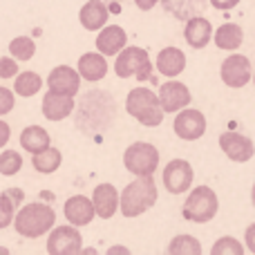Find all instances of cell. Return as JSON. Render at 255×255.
I'll return each mask as SVG.
<instances>
[{
	"label": "cell",
	"instance_id": "cell-1",
	"mask_svg": "<svg viewBox=\"0 0 255 255\" xmlns=\"http://www.w3.org/2000/svg\"><path fill=\"white\" fill-rule=\"evenodd\" d=\"M56 224V213H54L52 206L47 204H25L16 211V217H13V229L20 238H40V235H47L49 231Z\"/></svg>",
	"mask_w": 255,
	"mask_h": 255
},
{
	"label": "cell",
	"instance_id": "cell-2",
	"mask_svg": "<svg viewBox=\"0 0 255 255\" xmlns=\"http://www.w3.org/2000/svg\"><path fill=\"white\" fill-rule=\"evenodd\" d=\"M157 197H159V193H157V184H154L152 175L136 177L134 181H130L121 190L119 208L126 217H139L154 206Z\"/></svg>",
	"mask_w": 255,
	"mask_h": 255
},
{
	"label": "cell",
	"instance_id": "cell-3",
	"mask_svg": "<svg viewBox=\"0 0 255 255\" xmlns=\"http://www.w3.org/2000/svg\"><path fill=\"white\" fill-rule=\"evenodd\" d=\"M126 110L132 119H136L141 126L145 128H157L161 126L163 112L161 103H159V97L148 88H134L126 99Z\"/></svg>",
	"mask_w": 255,
	"mask_h": 255
},
{
	"label": "cell",
	"instance_id": "cell-4",
	"mask_svg": "<svg viewBox=\"0 0 255 255\" xmlns=\"http://www.w3.org/2000/svg\"><path fill=\"white\" fill-rule=\"evenodd\" d=\"M217 211H220V202H217L215 190L208 186H197L190 190L181 213H184V220L195 222V224H206L217 215Z\"/></svg>",
	"mask_w": 255,
	"mask_h": 255
},
{
	"label": "cell",
	"instance_id": "cell-5",
	"mask_svg": "<svg viewBox=\"0 0 255 255\" xmlns=\"http://www.w3.org/2000/svg\"><path fill=\"white\" fill-rule=\"evenodd\" d=\"M115 72L119 79H139V81H148L150 74H152V63H150V56L143 47H126L117 54L115 61Z\"/></svg>",
	"mask_w": 255,
	"mask_h": 255
},
{
	"label": "cell",
	"instance_id": "cell-6",
	"mask_svg": "<svg viewBox=\"0 0 255 255\" xmlns=\"http://www.w3.org/2000/svg\"><path fill=\"white\" fill-rule=\"evenodd\" d=\"M124 166L134 177L154 175V170L159 168V150L152 143L136 141L124 152Z\"/></svg>",
	"mask_w": 255,
	"mask_h": 255
},
{
	"label": "cell",
	"instance_id": "cell-7",
	"mask_svg": "<svg viewBox=\"0 0 255 255\" xmlns=\"http://www.w3.org/2000/svg\"><path fill=\"white\" fill-rule=\"evenodd\" d=\"M49 255H76L83 251V235L79 233V226L65 224L54 226L47 238Z\"/></svg>",
	"mask_w": 255,
	"mask_h": 255
},
{
	"label": "cell",
	"instance_id": "cell-8",
	"mask_svg": "<svg viewBox=\"0 0 255 255\" xmlns=\"http://www.w3.org/2000/svg\"><path fill=\"white\" fill-rule=\"evenodd\" d=\"M222 81H224L229 88H244L249 81L253 79V67L244 54H231L229 58H224L222 63Z\"/></svg>",
	"mask_w": 255,
	"mask_h": 255
},
{
	"label": "cell",
	"instance_id": "cell-9",
	"mask_svg": "<svg viewBox=\"0 0 255 255\" xmlns=\"http://www.w3.org/2000/svg\"><path fill=\"white\" fill-rule=\"evenodd\" d=\"M175 134L184 141H197L199 136H204L206 132V117L204 112L193 110V108H184V110L177 112L175 117Z\"/></svg>",
	"mask_w": 255,
	"mask_h": 255
},
{
	"label": "cell",
	"instance_id": "cell-10",
	"mask_svg": "<svg viewBox=\"0 0 255 255\" xmlns=\"http://www.w3.org/2000/svg\"><path fill=\"white\" fill-rule=\"evenodd\" d=\"M163 186L168 193L181 195L190 190L193 186V168L186 159H172L166 168H163Z\"/></svg>",
	"mask_w": 255,
	"mask_h": 255
},
{
	"label": "cell",
	"instance_id": "cell-11",
	"mask_svg": "<svg viewBox=\"0 0 255 255\" xmlns=\"http://www.w3.org/2000/svg\"><path fill=\"white\" fill-rule=\"evenodd\" d=\"M220 148L224 150V154L231 159V161L244 163L249 159H253L255 154V145L253 141L249 139L247 134H240V132H222L220 134Z\"/></svg>",
	"mask_w": 255,
	"mask_h": 255
},
{
	"label": "cell",
	"instance_id": "cell-12",
	"mask_svg": "<svg viewBox=\"0 0 255 255\" xmlns=\"http://www.w3.org/2000/svg\"><path fill=\"white\" fill-rule=\"evenodd\" d=\"M157 97H159V103H161V108H163L166 115L168 112H179V110H184V108H188L190 99H193L190 97V90L186 88L184 83L175 81V79L161 83Z\"/></svg>",
	"mask_w": 255,
	"mask_h": 255
},
{
	"label": "cell",
	"instance_id": "cell-13",
	"mask_svg": "<svg viewBox=\"0 0 255 255\" xmlns=\"http://www.w3.org/2000/svg\"><path fill=\"white\" fill-rule=\"evenodd\" d=\"M47 85L52 92L74 97L81 88V74H79V70H74V67H70V65H58L49 72Z\"/></svg>",
	"mask_w": 255,
	"mask_h": 255
},
{
	"label": "cell",
	"instance_id": "cell-14",
	"mask_svg": "<svg viewBox=\"0 0 255 255\" xmlns=\"http://www.w3.org/2000/svg\"><path fill=\"white\" fill-rule=\"evenodd\" d=\"M63 213H65V220L70 222V224L74 226H88L90 222L94 220V204L90 197H85V195H74V197H70L65 202V208H63Z\"/></svg>",
	"mask_w": 255,
	"mask_h": 255
},
{
	"label": "cell",
	"instance_id": "cell-15",
	"mask_svg": "<svg viewBox=\"0 0 255 255\" xmlns=\"http://www.w3.org/2000/svg\"><path fill=\"white\" fill-rule=\"evenodd\" d=\"M126 45H128V34L124 27L119 25L101 27V31L97 36V49L103 56H117Z\"/></svg>",
	"mask_w": 255,
	"mask_h": 255
},
{
	"label": "cell",
	"instance_id": "cell-16",
	"mask_svg": "<svg viewBox=\"0 0 255 255\" xmlns=\"http://www.w3.org/2000/svg\"><path fill=\"white\" fill-rule=\"evenodd\" d=\"M92 204H94V213L101 220H110L119 208V190L112 184H99L92 193Z\"/></svg>",
	"mask_w": 255,
	"mask_h": 255
},
{
	"label": "cell",
	"instance_id": "cell-17",
	"mask_svg": "<svg viewBox=\"0 0 255 255\" xmlns=\"http://www.w3.org/2000/svg\"><path fill=\"white\" fill-rule=\"evenodd\" d=\"M74 112V97L58 94L49 90L43 99V117L49 121H63Z\"/></svg>",
	"mask_w": 255,
	"mask_h": 255
},
{
	"label": "cell",
	"instance_id": "cell-18",
	"mask_svg": "<svg viewBox=\"0 0 255 255\" xmlns=\"http://www.w3.org/2000/svg\"><path fill=\"white\" fill-rule=\"evenodd\" d=\"M184 38L190 47L202 49L206 47L208 43L213 40V27L211 22L206 20L204 16H193L186 20V29H184Z\"/></svg>",
	"mask_w": 255,
	"mask_h": 255
},
{
	"label": "cell",
	"instance_id": "cell-19",
	"mask_svg": "<svg viewBox=\"0 0 255 255\" xmlns=\"http://www.w3.org/2000/svg\"><path fill=\"white\" fill-rule=\"evenodd\" d=\"M76 70H79L81 79H88L92 83H97V81H101L108 74V61L101 52H88L79 58Z\"/></svg>",
	"mask_w": 255,
	"mask_h": 255
},
{
	"label": "cell",
	"instance_id": "cell-20",
	"mask_svg": "<svg viewBox=\"0 0 255 255\" xmlns=\"http://www.w3.org/2000/svg\"><path fill=\"white\" fill-rule=\"evenodd\" d=\"M157 70L161 76H179L181 72L186 70V54L177 47H166L159 52L157 56Z\"/></svg>",
	"mask_w": 255,
	"mask_h": 255
},
{
	"label": "cell",
	"instance_id": "cell-21",
	"mask_svg": "<svg viewBox=\"0 0 255 255\" xmlns=\"http://www.w3.org/2000/svg\"><path fill=\"white\" fill-rule=\"evenodd\" d=\"M79 20L88 31H99L108 22V7L101 0H90V2H85L81 7Z\"/></svg>",
	"mask_w": 255,
	"mask_h": 255
},
{
	"label": "cell",
	"instance_id": "cell-22",
	"mask_svg": "<svg viewBox=\"0 0 255 255\" xmlns=\"http://www.w3.org/2000/svg\"><path fill=\"white\" fill-rule=\"evenodd\" d=\"M213 43L217 45V49L224 52H235L240 45L244 43V31L235 22H224L222 27H217V31L213 34Z\"/></svg>",
	"mask_w": 255,
	"mask_h": 255
},
{
	"label": "cell",
	"instance_id": "cell-23",
	"mask_svg": "<svg viewBox=\"0 0 255 255\" xmlns=\"http://www.w3.org/2000/svg\"><path fill=\"white\" fill-rule=\"evenodd\" d=\"M20 148H25L27 152L36 154L43 152L45 148H49V134L45 128L40 126H29L20 132Z\"/></svg>",
	"mask_w": 255,
	"mask_h": 255
},
{
	"label": "cell",
	"instance_id": "cell-24",
	"mask_svg": "<svg viewBox=\"0 0 255 255\" xmlns=\"http://www.w3.org/2000/svg\"><path fill=\"white\" fill-rule=\"evenodd\" d=\"M204 7H206L204 0H163V9L177 20H188L193 16H199Z\"/></svg>",
	"mask_w": 255,
	"mask_h": 255
},
{
	"label": "cell",
	"instance_id": "cell-25",
	"mask_svg": "<svg viewBox=\"0 0 255 255\" xmlns=\"http://www.w3.org/2000/svg\"><path fill=\"white\" fill-rule=\"evenodd\" d=\"M61 150L58 148H45L43 152H36L31 154V166L36 168L38 172H43V175H52V172H56L58 168H61Z\"/></svg>",
	"mask_w": 255,
	"mask_h": 255
},
{
	"label": "cell",
	"instance_id": "cell-26",
	"mask_svg": "<svg viewBox=\"0 0 255 255\" xmlns=\"http://www.w3.org/2000/svg\"><path fill=\"white\" fill-rule=\"evenodd\" d=\"M43 88V79H40L36 72H20L16 74V83H13V92L20 94V97H34L38 94V90Z\"/></svg>",
	"mask_w": 255,
	"mask_h": 255
},
{
	"label": "cell",
	"instance_id": "cell-27",
	"mask_svg": "<svg viewBox=\"0 0 255 255\" xmlns=\"http://www.w3.org/2000/svg\"><path fill=\"white\" fill-rule=\"evenodd\" d=\"M168 253L170 255H199L202 253V244L193 235H177L168 244Z\"/></svg>",
	"mask_w": 255,
	"mask_h": 255
},
{
	"label": "cell",
	"instance_id": "cell-28",
	"mask_svg": "<svg viewBox=\"0 0 255 255\" xmlns=\"http://www.w3.org/2000/svg\"><path fill=\"white\" fill-rule=\"evenodd\" d=\"M9 52L13 58H20V61H31L36 54V43L29 36H18L9 43Z\"/></svg>",
	"mask_w": 255,
	"mask_h": 255
},
{
	"label": "cell",
	"instance_id": "cell-29",
	"mask_svg": "<svg viewBox=\"0 0 255 255\" xmlns=\"http://www.w3.org/2000/svg\"><path fill=\"white\" fill-rule=\"evenodd\" d=\"M22 168V157L16 150H4L0 154V175L4 177H13L16 172H20Z\"/></svg>",
	"mask_w": 255,
	"mask_h": 255
},
{
	"label": "cell",
	"instance_id": "cell-30",
	"mask_svg": "<svg viewBox=\"0 0 255 255\" xmlns=\"http://www.w3.org/2000/svg\"><path fill=\"white\" fill-rule=\"evenodd\" d=\"M244 251H247V247H244L242 242H238L235 238L217 240V242L213 244V249H211L213 255H244Z\"/></svg>",
	"mask_w": 255,
	"mask_h": 255
},
{
	"label": "cell",
	"instance_id": "cell-31",
	"mask_svg": "<svg viewBox=\"0 0 255 255\" xmlns=\"http://www.w3.org/2000/svg\"><path fill=\"white\" fill-rule=\"evenodd\" d=\"M13 217H16V206L7 193H0V231L13 224Z\"/></svg>",
	"mask_w": 255,
	"mask_h": 255
},
{
	"label": "cell",
	"instance_id": "cell-32",
	"mask_svg": "<svg viewBox=\"0 0 255 255\" xmlns=\"http://www.w3.org/2000/svg\"><path fill=\"white\" fill-rule=\"evenodd\" d=\"M18 74V63L16 58H0V79H16Z\"/></svg>",
	"mask_w": 255,
	"mask_h": 255
},
{
	"label": "cell",
	"instance_id": "cell-33",
	"mask_svg": "<svg viewBox=\"0 0 255 255\" xmlns=\"http://www.w3.org/2000/svg\"><path fill=\"white\" fill-rule=\"evenodd\" d=\"M13 103H16V97L9 88H0V117L9 115L13 110Z\"/></svg>",
	"mask_w": 255,
	"mask_h": 255
},
{
	"label": "cell",
	"instance_id": "cell-34",
	"mask_svg": "<svg viewBox=\"0 0 255 255\" xmlns=\"http://www.w3.org/2000/svg\"><path fill=\"white\" fill-rule=\"evenodd\" d=\"M4 193L9 195V199L13 202V206H16V211H18L20 204H22V199H25V193H22L20 188H9V190H4Z\"/></svg>",
	"mask_w": 255,
	"mask_h": 255
},
{
	"label": "cell",
	"instance_id": "cell-35",
	"mask_svg": "<svg viewBox=\"0 0 255 255\" xmlns=\"http://www.w3.org/2000/svg\"><path fill=\"white\" fill-rule=\"evenodd\" d=\"M211 4H213L215 9H220V11H229V9L238 7L240 0H211Z\"/></svg>",
	"mask_w": 255,
	"mask_h": 255
},
{
	"label": "cell",
	"instance_id": "cell-36",
	"mask_svg": "<svg viewBox=\"0 0 255 255\" xmlns=\"http://www.w3.org/2000/svg\"><path fill=\"white\" fill-rule=\"evenodd\" d=\"M244 240H247V249L255 255V222L247 229V235H244Z\"/></svg>",
	"mask_w": 255,
	"mask_h": 255
},
{
	"label": "cell",
	"instance_id": "cell-37",
	"mask_svg": "<svg viewBox=\"0 0 255 255\" xmlns=\"http://www.w3.org/2000/svg\"><path fill=\"white\" fill-rule=\"evenodd\" d=\"M9 136H11V128L4 124V121H0V148H4V145H7Z\"/></svg>",
	"mask_w": 255,
	"mask_h": 255
},
{
	"label": "cell",
	"instance_id": "cell-38",
	"mask_svg": "<svg viewBox=\"0 0 255 255\" xmlns=\"http://www.w3.org/2000/svg\"><path fill=\"white\" fill-rule=\"evenodd\" d=\"M134 2H136V7H139V9H143V11H148V9H152L154 4L159 2V0H134Z\"/></svg>",
	"mask_w": 255,
	"mask_h": 255
},
{
	"label": "cell",
	"instance_id": "cell-39",
	"mask_svg": "<svg viewBox=\"0 0 255 255\" xmlns=\"http://www.w3.org/2000/svg\"><path fill=\"white\" fill-rule=\"evenodd\" d=\"M108 253H124V255H130V249H128V247H110V249H108Z\"/></svg>",
	"mask_w": 255,
	"mask_h": 255
},
{
	"label": "cell",
	"instance_id": "cell-40",
	"mask_svg": "<svg viewBox=\"0 0 255 255\" xmlns=\"http://www.w3.org/2000/svg\"><path fill=\"white\" fill-rule=\"evenodd\" d=\"M251 202H253V206H255V184H253V190H251Z\"/></svg>",
	"mask_w": 255,
	"mask_h": 255
},
{
	"label": "cell",
	"instance_id": "cell-41",
	"mask_svg": "<svg viewBox=\"0 0 255 255\" xmlns=\"http://www.w3.org/2000/svg\"><path fill=\"white\" fill-rule=\"evenodd\" d=\"M9 251H7V249H0V255H7Z\"/></svg>",
	"mask_w": 255,
	"mask_h": 255
},
{
	"label": "cell",
	"instance_id": "cell-42",
	"mask_svg": "<svg viewBox=\"0 0 255 255\" xmlns=\"http://www.w3.org/2000/svg\"><path fill=\"white\" fill-rule=\"evenodd\" d=\"M253 85H255V72H253Z\"/></svg>",
	"mask_w": 255,
	"mask_h": 255
},
{
	"label": "cell",
	"instance_id": "cell-43",
	"mask_svg": "<svg viewBox=\"0 0 255 255\" xmlns=\"http://www.w3.org/2000/svg\"><path fill=\"white\" fill-rule=\"evenodd\" d=\"M112 2H119V0H112Z\"/></svg>",
	"mask_w": 255,
	"mask_h": 255
}]
</instances>
